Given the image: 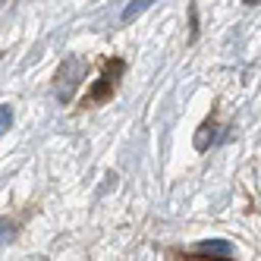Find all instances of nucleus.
Returning <instances> with one entry per match:
<instances>
[{"label":"nucleus","instance_id":"7","mask_svg":"<svg viewBox=\"0 0 261 261\" xmlns=\"http://www.w3.org/2000/svg\"><path fill=\"white\" fill-rule=\"evenodd\" d=\"M0 4H4V0H0Z\"/></svg>","mask_w":261,"mask_h":261},{"label":"nucleus","instance_id":"5","mask_svg":"<svg viewBox=\"0 0 261 261\" xmlns=\"http://www.w3.org/2000/svg\"><path fill=\"white\" fill-rule=\"evenodd\" d=\"M10 126H13V110L7 104H0V136H4Z\"/></svg>","mask_w":261,"mask_h":261},{"label":"nucleus","instance_id":"1","mask_svg":"<svg viewBox=\"0 0 261 261\" xmlns=\"http://www.w3.org/2000/svg\"><path fill=\"white\" fill-rule=\"evenodd\" d=\"M85 60L82 57H76V54H69V57L60 63V69H57V95H60V101H69L72 98V91L79 88V82L85 79Z\"/></svg>","mask_w":261,"mask_h":261},{"label":"nucleus","instance_id":"3","mask_svg":"<svg viewBox=\"0 0 261 261\" xmlns=\"http://www.w3.org/2000/svg\"><path fill=\"white\" fill-rule=\"evenodd\" d=\"M198 252L192 258H233V246L223 239H208V242H198Z\"/></svg>","mask_w":261,"mask_h":261},{"label":"nucleus","instance_id":"6","mask_svg":"<svg viewBox=\"0 0 261 261\" xmlns=\"http://www.w3.org/2000/svg\"><path fill=\"white\" fill-rule=\"evenodd\" d=\"M246 4H255V0H246Z\"/></svg>","mask_w":261,"mask_h":261},{"label":"nucleus","instance_id":"2","mask_svg":"<svg viewBox=\"0 0 261 261\" xmlns=\"http://www.w3.org/2000/svg\"><path fill=\"white\" fill-rule=\"evenodd\" d=\"M123 72V60H114V63H107V69H104V76H101V82L88 91V101H104L107 95H114V82H117V76Z\"/></svg>","mask_w":261,"mask_h":261},{"label":"nucleus","instance_id":"4","mask_svg":"<svg viewBox=\"0 0 261 261\" xmlns=\"http://www.w3.org/2000/svg\"><path fill=\"white\" fill-rule=\"evenodd\" d=\"M151 4H154V0H129L120 19H123V22H133V19H139V16H142L148 7H151Z\"/></svg>","mask_w":261,"mask_h":261}]
</instances>
